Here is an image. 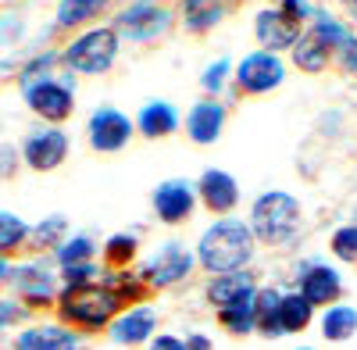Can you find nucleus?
Returning <instances> with one entry per match:
<instances>
[{"label": "nucleus", "instance_id": "obj_1", "mask_svg": "<svg viewBox=\"0 0 357 350\" xmlns=\"http://www.w3.org/2000/svg\"><path fill=\"white\" fill-rule=\"evenodd\" d=\"M254 254V236L243 222H218L200 236V265L207 272H236Z\"/></svg>", "mask_w": 357, "mask_h": 350}, {"label": "nucleus", "instance_id": "obj_2", "mask_svg": "<svg viewBox=\"0 0 357 350\" xmlns=\"http://www.w3.org/2000/svg\"><path fill=\"white\" fill-rule=\"evenodd\" d=\"M122 307L118 297L111 289L97 286V282H86V286H65L61 300H57V311L68 326H79V329H100L111 322V314Z\"/></svg>", "mask_w": 357, "mask_h": 350}, {"label": "nucleus", "instance_id": "obj_3", "mask_svg": "<svg viewBox=\"0 0 357 350\" xmlns=\"http://www.w3.org/2000/svg\"><path fill=\"white\" fill-rule=\"evenodd\" d=\"M254 232L264 243H286L301 225V204L289 193H264L254 204Z\"/></svg>", "mask_w": 357, "mask_h": 350}, {"label": "nucleus", "instance_id": "obj_4", "mask_svg": "<svg viewBox=\"0 0 357 350\" xmlns=\"http://www.w3.org/2000/svg\"><path fill=\"white\" fill-rule=\"evenodd\" d=\"M118 54V33L114 29H89L79 40H72V47L65 50V65L86 75H97L104 68H111Z\"/></svg>", "mask_w": 357, "mask_h": 350}, {"label": "nucleus", "instance_id": "obj_5", "mask_svg": "<svg viewBox=\"0 0 357 350\" xmlns=\"http://www.w3.org/2000/svg\"><path fill=\"white\" fill-rule=\"evenodd\" d=\"M301 15L304 0H282L279 11H261L257 15V40L264 47H296L301 40Z\"/></svg>", "mask_w": 357, "mask_h": 350}, {"label": "nucleus", "instance_id": "obj_6", "mask_svg": "<svg viewBox=\"0 0 357 350\" xmlns=\"http://www.w3.org/2000/svg\"><path fill=\"white\" fill-rule=\"evenodd\" d=\"M25 100L40 119L47 122H65L72 114V90L65 82H54V79H40V82H29L25 86Z\"/></svg>", "mask_w": 357, "mask_h": 350}, {"label": "nucleus", "instance_id": "obj_7", "mask_svg": "<svg viewBox=\"0 0 357 350\" xmlns=\"http://www.w3.org/2000/svg\"><path fill=\"white\" fill-rule=\"evenodd\" d=\"M132 136V122L126 119L122 111L114 107H100L93 111V119H89V147L100 151V154H114L122 151Z\"/></svg>", "mask_w": 357, "mask_h": 350}, {"label": "nucleus", "instance_id": "obj_8", "mask_svg": "<svg viewBox=\"0 0 357 350\" xmlns=\"http://www.w3.org/2000/svg\"><path fill=\"white\" fill-rule=\"evenodd\" d=\"M236 82H240L243 93H268L282 82V61L268 50L250 54L240 61V68H236Z\"/></svg>", "mask_w": 357, "mask_h": 350}, {"label": "nucleus", "instance_id": "obj_9", "mask_svg": "<svg viewBox=\"0 0 357 350\" xmlns=\"http://www.w3.org/2000/svg\"><path fill=\"white\" fill-rule=\"evenodd\" d=\"M68 154V136L61 129H43V132H33L25 139V147H22V158L25 165L33 168V172H50L65 161Z\"/></svg>", "mask_w": 357, "mask_h": 350}, {"label": "nucleus", "instance_id": "obj_10", "mask_svg": "<svg viewBox=\"0 0 357 350\" xmlns=\"http://www.w3.org/2000/svg\"><path fill=\"white\" fill-rule=\"evenodd\" d=\"M168 29V11L158 4H136L118 15V33L129 40H154Z\"/></svg>", "mask_w": 357, "mask_h": 350}, {"label": "nucleus", "instance_id": "obj_11", "mask_svg": "<svg viewBox=\"0 0 357 350\" xmlns=\"http://www.w3.org/2000/svg\"><path fill=\"white\" fill-rule=\"evenodd\" d=\"M190 265H193V257L183 247H178V243H165L158 250V257L143 268V282L146 286H172V282H178L190 272Z\"/></svg>", "mask_w": 357, "mask_h": 350}, {"label": "nucleus", "instance_id": "obj_12", "mask_svg": "<svg viewBox=\"0 0 357 350\" xmlns=\"http://www.w3.org/2000/svg\"><path fill=\"white\" fill-rule=\"evenodd\" d=\"M200 200L207 204L211 211H218V215H225V211H232L236 208V200H240V190H236V179L229 172H218V168H207L204 175H200Z\"/></svg>", "mask_w": 357, "mask_h": 350}, {"label": "nucleus", "instance_id": "obj_13", "mask_svg": "<svg viewBox=\"0 0 357 350\" xmlns=\"http://www.w3.org/2000/svg\"><path fill=\"white\" fill-rule=\"evenodd\" d=\"M154 208H158L161 222H168V225L186 222L190 211H193V186H190V183H178V179L158 186V193H154Z\"/></svg>", "mask_w": 357, "mask_h": 350}, {"label": "nucleus", "instance_id": "obj_14", "mask_svg": "<svg viewBox=\"0 0 357 350\" xmlns=\"http://www.w3.org/2000/svg\"><path fill=\"white\" fill-rule=\"evenodd\" d=\"M11 282H15L18 297H22L29 307H47V304H50V294H54V275H50V272H43L40 265L15 268V272H11Z\"/></svg>", "mask_w": 357, "mask_h": 350}, {"label": "nucleus", "instance_id": "obj_15", "mask_svg": "<svg viewBox=\"0 0 357 350\" xmlns=\"http://www.w3.org/2000/svg\"><path fill=\"white\" fill-rule=\"evenodd\" d=\"M222 122H225V107L215 104V100H204L190 111L186 119V132L193 143H215L218 132H222Z\"/></svg>", "mask_w": 357, "mask_h": 350}, {"label": "nucleus", "instance_id": "obj_16", "mask_svg": "<svg viewBox=\"0 0 357 350\" xmlns=\"http://www.w3.org/2000/svg\"><path fill=\"white\" fill-rule=\"evenodd\" d=\"M340 289H343L340 275H336L333 268L318 265V268H311V272L304 275V282H301V297H304L311 307H314V304H333V300L340 297Z\"/></svg>", "mask_w": 357, "mask_h": 350}, {"label": "nucleus", "instance_id": "obj_17", "mask_svg": "<svg viewBox=\"0 0 357 350\" xmlns=\"http://www.w3.org/2000/svg\"><path fill=\"white\" fill-rule=\"evenodd\" d=\"M15 347L18 350H75L79 340H75V333H68L61 326H43V329L22 333Z\"/></svg>", "mask_w": 357, "mask_h": 350}, {"label": "nucleus", "instance_id": "obj_18", "mask_svg": "<svg viewBox=\"0 0 357 350\" xmlns=\"http://www.w3.org/2000/svg\"><path fill=\"white\" fill-rule=\"evenodd\" d=\"M293 61L301 65L304 72H311V75H318V72L329 68V43H325V36L318 33V29H311L307 36L296 40V47H293Z\"/></svg>", "mask_w": 357, "mask_h": 350}, {"label": "nucleus", "instance_id": "obj_19", "mask_svg": "<svg viewBox=\"0 0 357 350\" xmlns=\"http://www.w3.org/2000/svg\"><path fill=\"white\" fill-rule=\"evenodd\" d=\"M151 333H154V311H146V307H136V311L122 314L111 329V336L118 343H143Z\"/></svg>", "mask_w": 357, "mask_h": 350}, {"label": "nucleus", "instance_id": "obj_20", "mask_svg": "<svg viewBox=\"0 0 357 350\" xmlns=\"http://www.w3.org/2000/svg\"><path fill=\"white\" fill-rule=\"evenodd\" d=\"M247 294H254L250 275H218L211 286H207V300L218 304V311L229 307V304H236V300H243Z\"/></svg>", "mask_w": 357, "mask_h": 350}, {"label": "nucleus", "instance_id": "obj_21", "mask_svg": "<svg viewBox=\"0 0 357 350\" xmlns=\"http://www.w3.org/2000/svg\"><path fill=\"white\" fill-rule=\"evenodd\" d=\"M175 125H178V119H175L172 104H165V100H154V104H146V107L139 111V132L151 136V139L175 132Z\"/></svg>", "mask_w": 357, "mask_h": 350}, {"label": "nucleus", "instance_id": "obj_22", "mask_svg": "<svg viewBox=\"0 0 357 350\" xmlns=\"http://www.w3.org/2000/svg\"><path fill=\"white\" fill-rule=\"evenodd\" d=\"M279 304H282V297L275 294V289H264V294H257V300H254V326L264 336H282Z\"/></svg>", "mask_w": 357, "mask_h": 350}, {"label": "nucleus", "instance_id": "obj_23", "mask_svg": "<svg viewBox=\"0 0 357 350\" xmlns=\"http://www.w3.org/2000/svg\"><path fill=\"white\" fill-rule=\"evenodd\" d=\"M357 333V311L354 307H329L321 318V336L333 340V343H343Z\"/></svg>", "mask_w": 357, "mask_h": 350}, {"label": "nucleus", "instance_id": "obj_24", "mask_svg": "<svg viewBox=\"0 0 357 350\" xmlns=\"http://www.w3.org/2000/svg\"><path fill=\"white\" fill-rule=\"evenodd\" d=\"M254 300H257V294H247L243 300H236V304H229V307H222V311H218L222 326H225L232 336L250 333V326H254Z\"/></svg>", "mask_w": 357, "mask_h": 350}, {"label": "nucleus", "instance_id": "obj_25", "mask_svg": "<svg viewBox=\"0 0 357 350\" xmlns=\"http://www.w3.org/2000/svg\"><path fill=\"white\" fill-rule=\"evenodd\" d=\"M107 0H61L57 8V29H75L89 18H97Z\"/></svg>", "mask_w": 357, "mask_h": 350}, {"label": "nucleus", "instance_id": "obj_26", "mask_svg": "<svg viewBox=\"0 0 357 350\" xmlns=\"http://www.w3.org/2000/svg\"><path fill=\"white\" fill-rule=\"evenodd\" d=\"M311 314H314V307L296 294V297H282V304H279V322H282V333H301V329H307L311 326Z\"/></svg>", "mask_w": 357, "mask_h": 350}, {"label": "nucleus", "instance_id": "obj_27", "mask_svg": "<svg viewBox=\"0 0 357 350\" xmlns=\"http://www.w3.org/2000/svg\"><path fill=\"white\" fill-rule=\"evenodd\" d=\"M225 0H186V25L193 29V33H200V29L215 25L222 15H225Z\"/></svg>", "mask_w": 357, "mask_h": 350}, {"label": "nucleus", "instance_id": "obj_28", "mask_svg": "<svg viewBox=\"0 0 357 350\" xmlns=\"http://www.w3.org/2000/svg\"><path fill=\"white\" fill-rule=\"evenodd\" d=\"M25 240H29V225H25L18 215L0 211V257L15 254V250H18Z\"/></svg>", "mask_w": 357, "mask_h": 350}, {"label": "nucleus", "instance_id": "obj_29", "mask_svg": "<svg viewBox=\"0 0 357 350\" xmlns=\"http://www.w3.org/2000/svg\"><path fill=\"white\" fill-rule=\"evenodd\" d=\"M65 232H68V222L61 215H54V218H43L36 229H29V236H33L36 247H57Z\"/></svg>", "mask_w": 357, "mask_h": 350}, {"label": "nucleus", "instance_id": "obj_30", "mask_svg": "<svg viewBox=\"0 0 357 350\" xmlns=\"http://www.w3.org/2000/svg\"><path fill=\"white\" fill-rule=\"evenodd\" d=\"M89 257H93V243H89L86 236H75L72 243H61V247H57V261H61V268L89 265Z\"/></svg>", "mask_w": 357, "mask_h": 350}, {"label": "nucleus", "instance_id": "obj_31", "mask_svg": "<svg viewBox=\"0 0 357 350\" xmlns=\"http://www.w3.org/2000/svg\"><path fill=\"white\" fill-rule=\"evenodd\" d=\"M333 254H336L340 261H350V265H357V225L336 229V236H333Z\"/></svg>", "mask_w": 357, "mask_h": 350}, {"label": "nucleus", "instance_id": "obj_32", "mask_svg": "<svg viewBox=\"0 0 357 350\" xmlns=\"http://www.w3.org/2000/svg\"><path fill=\"white\" fill-rule=\"evenodd\" d=\"M104 254H107V261H111L114 268H122V265H129L132 254H136V240L132 236H111L107 247H104Z\"/></svg>", "mask_w": 357, "mask_h": 350}, {"label": "nucleus", "instance_id": "obj_33", "mask_svg": "<svg viewBox=\"0 0 357 350\" xmlns=\"http://www.w3.org/2000/svg\"><path fill=\"white\" fill-rule=\"evenodd\" d=\"M89 275H97L93 265H72V268H65V282H68V286H86Z\"/></svg>", "mask_w": 357, "mask_h": 350}, {"label": "nucleus", "instance_id": "obj_34", "mask_svg": "<svg viewBox=\"0 0 357 350\" xmlns=\"http://www.w3.org/2000/svg\"><path fill=\"white\" fill-rule=\"evenodd\" d=\"M225 72H229V61H215L211 68H207V75H204V90H218Z\"/></svg>", "mask_w": 357, "mask_h": 350}, {"label": "nucleus", "instance_id": "obj_35", "mask_svg": "<svg viewBox=\"0 0 357 350\" xmlns=\"http://www.w3.org/2000/svg\"><path fill=\"white\" fill-rule=\"evenodd\" d=\"M18 318H22V307L0 300V326H11V322H18Z\"/></svg>", "mask_w": 357, "mask_h": 350}, {"label": "nucleus", "instance_id": "obj_36", "mask_svg": "<svg viewBox=\"0 0 357 350\" xmlns=\"http://www.w3.org/2000/svg\"><path fill=\"white\" fill-rule=\"evenodd\" d=\"M151 350H186V343L175 340V336H158V340L151 343Z\"/></svg>", "mask_w": 357, "mask_h": 350}, {"label": "nucleus", "instance_id": "obj_37", "mask_svg": "<svg viewBox=\"0 0 357 350\" xmlns=\"http://www.w3.org/2000/svg\"><path fill=\"white\" fill-rule=\"evenodd\" d=\"M186 350H211V343H207L204 336H190L186 340Z\"/></svg>", "mask_w": 357, "mask_h": 350}, {"label": "nucleus", "instance_id": "obj_38", "mask_svg": "<svg viewBox=\"0 0 357 350\" xmlns=\"http://www.w3.org/2000/svg\"><path fill=\"white\" fill-rule=\"evenodd\" d=\"M4 279H11V268H8V261L0 257V282H4Z\"/></svg>", "mask_w": 357, "mask_h": 350}, {"label": "nucleus", "instance_id": "obj_39", "mask_svg": "<svg viewBox=\"0 0 357 350\" xmlns=\"http://www.w3.org/2000/svg\"><path fill=\"white\" fill-rule=\"evenodd\" d=\"M350 4H354V8H357V0H350Z\"/></svg>", "mask_w": 357, "mask_h": 350}, {"label": "nucleus", "instance_id": "obj_40", "mask_svg": "<svg viewBox=\"0 0 357 350\" xmlns=\"http://www.w3.org/2000/svg\"><path fill=\"white\" fill-rule=\"evenodd\" d=\"M304 350H307V347H304Z\"/></svg>", "mask_w": 357, "mask_h": 350}]
</instances>
